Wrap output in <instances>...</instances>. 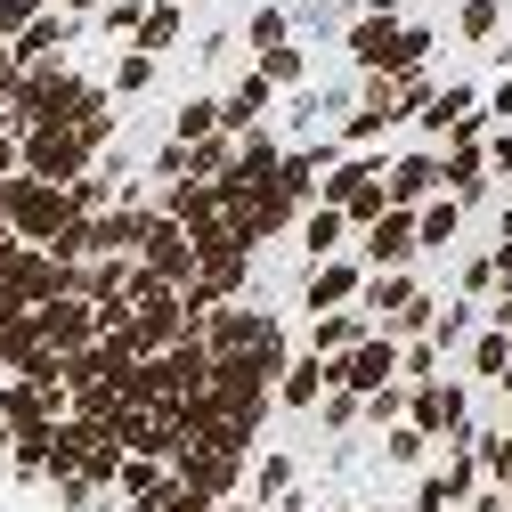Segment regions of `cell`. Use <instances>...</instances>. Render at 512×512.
I'll list each match as a JSON object with an SVG mask.
<instances>
[{"mask_svg":"<svg viewBox=\"0 0 512 512\" xmlns=\"http://www.w3.org/2000/svg\"><path fill=\"white\" fill-rule=\"evenodd\" d=\"M407 423L431 439H447V447H472V399H464V382H423V391L407 399Z\"/></svg>","mask_w":512,"mask_h":512,"instance_id":"obj_1","label":"cell"},{"mask_svg":"<svg viewBox=\"0 0 512 512\" xmlns=\"http://www.w3.org/2000/svg\"><path fill=\"white\" fill-rule=\"evenodd\" d=\"M317 204L342 212V220H358V228H374L382 212H391V196H382V171H374V163H342L326 187H317Z\"/></svg>","mask_w":512,"mask_h":512,"instance_id":"obj_2","label":"cell"},{"mask_svg":"<svg viewBox=\"0 0 512 512\" xmlns=\"http://www.w3.org/2000/svg\"><path fill=\"white\" fill-rule=\"evenodd\" d=\"M358 293H366V261H317L309 285H301V309H309V317H334V309H350Z\"/></svg>","mask_w":512,"mask_h":512,"instance_id":"obj_3","label":"cell"},{"mask_svg":"<svg viewBox=\"0 0 512 512\" xmlns=\"http://www.w3.org/2000/svg\"><path fill=\"white\" fill-rule=\"evenodd\" d=\"M431 187H447V171H439V155H399L391 171H382V196H391V212H423V196Z\"/></svg>","mask_w":512,"mask_h":512,"instance_id":"obj_4","label":"cell"},{"mask_svg":"<svg viewBox=\"0 0 512 512\" xmlns=\"http://www.w3.org/2000/svg\"><path fill=\"white\" fill-rule=\"evenodd\" d=\"M456 496H480V464H472V447H447V464L415 488V512H447Z\"/></svg>","mask_w":512,"mask_h":512,"instance_id":"obj_5","label":"cell"},{"mask_svg":"<svg viewBox=\"0 0 512 512\" xmlns=\"http://www.w3.org/2000/svg\"><path fill=\"white\" fill-rule=\"evenodd\" d=\"M358 301H366L358 317H382V326H391V317H407V309L423 301V285H415V269H374Z\"/></svg>","mask_w":512,"mask_h":512,"instance_id":"obj_6","label":"cell"},{"mask_svg":"<svg viewBox=\"0 0 512 512\" xmlns=\"http://www.w3.org/2000/svg\"><path fill=\"white\" fill-rule=\"evenodd\" d=\"M407 252H423L415 244V212H382L366 228V269H407Z\"/></svg>","mask_w":512,"mask_h":512,"instance_id":"obj_7","label":"cell"},{"mask_svg":"<svg viewBox=\"0 0 512 512\" xmlns=\"http://www.w3.org/2000/svg\"><path fill=\"white\" fill-rule=\"evenodd\" d=\"M9 220H17V228H57L66 204H57L49 179H17V187H9Z\"/></svg>","mask_w":512,"mask_h":512,"instance_id":"obj_8","label":"cell"},{"mask_svg":"<svg viewBox=\"0 0 512 512\" xmlns=\"http://www.w3.org/2000/svg\"><path fill=\"white\" fill-rule=\"evenodd\" d=\"M366 334H374V326H366L358 309H334V317H317V326H309V350H317V358H350Z\"/></svg>","mask_w":512,"mask_h":512,"instance_id":"obj_9","label":"cell"},{"mask_svg":"<svg viewBox=\"0 0 512 512\" xmlns=\"http://www.w3.org/2000/svg\"><path fill=\"white\" fill-rule=\"evenodd\" d=\"M277 399H285L293 415L326 407V358H293V366H285V382H277Z\"/></svg>","mask_w":512,"mask_h":512,"instance_id":"obj_10","label":"cell"},{"mask_svg":"<svg viewBox=\"0 0 512 512\" xmlns=\"http://www.w3.org/2000/svg\"><path fill=\"white\" fill-rule=\"evenodd\" d=\"M456 228H464V204H456V196L415 212V244H423V252H447V244H456Z\"/></svg>","mask_w":512,"mask_h":512,"instance_id":"obj_11","label":"cell"},{"mask_svg":"<svg viewBox=\"0 0 512 512\" xmlns=\"http://www.w3.org/2000/svg\"><path fill=\"white\" fill-rule=\"evenodd\" d=\"M342 228H350V220H342V212H326V204L301 212V244L317 252V261H342V252H334V244H342Z\"/></svg>","mask_w":512,"mask_h":512,"instance_id":"obj_12","label":"cell"},{"mask_svg":"<svg viewBox=\"0 0 512 512\" xmlns=\"http://www.w3.org/2000/svg\"><path fill=\"white\" fill-rule=\"evenodd\" d=\"M472 464L496 472V488H512V431H472Z\"/></svg>","mask_w":512,"mask_h":512,"instance_id":"obj_13","label":"cell"},{"mask_svg":"<svg viewBox=\"0 0 512 512\" xmlns=\"http://www.w3.org/2000/svg\"><path fill=\"white\" fill-rule=\"evenodd\" d=\"M407 399H415L407 382H382V391L366 399V423H382V431H391V423H407Z\"/></svg>","mask_w":512,"mask_h":512,"instance_id":"obj_14","label":"cell"},{"mask_svg":"<svg viewBox=\"0 0 512 512\" xmlns=\"http://www.w3.org/2000/svg\"><path fill=\"white\" fill-rule=\"evenodd\" d=\"M301 74H309V57H301V49H269V57H261V82H269V90H293Z\"/></svg>","mask_w":512,"mask_h":512,"instance_id":"obj_15","label":"cell"},{"mask_svg":"<svg viewBox=\"0 0 512 512\" xmlns=\"http://www.w3.org/2000/svg\"><path fill=\"white\" fill-rule=\"evenodd\" d=\"M358 415H366V399H358V391H326V407H317V423H326V431H350Z\"/></svg>","mask_w":512,"mask_h":512,"instance_id":"obj_16","label":"cell"},{"mask_svg":"<svg viewBox=\"0 0 512 512\" xmlns=\"http://www.w3.org/2000/svg\"><path fill=\"white\" fill-rule=\"evenodd\" d=\"M512 366V342L504 334H472V374H504Z\"/></svg>","mask_w":512,"mask_h":512,"instance_id":"obj_17","label":"cell"},{"mask_svg":"<svg viewBox=\"0 0 512 512\" xmlns=\"http://www.w3.org/2000/svg\"><path fill=\"white\" fill-rule=\"evenodd\" d=\"M423 447H431V439H423L415 423H391V439H382V456H391V464H423Z\"/></svg>","mask_w":512,"mask_h":512,"instance_id":"obj_18","label":"cell"},{"mask_svg":"<svg viewBox=\"0 0 512 512\" xmlns=\"http://www.w3.org/2000/svg\"><path fill=\"white\" fill-rule=\"evenodd\" d=\"M261 496H293V456H261Z\"/></svg>","mask_w":512,"mask_h":512,"instance_id":"obj_19","label":"cell"},{"mask_svg":"<svg viewBox=\"0 0 512 512\" xmlns=\"http://www.w3.org/2000/svg\"><path fill=\"white\" fill-rule=\"evenodd\" d=\"M252 41H261V49H285V9H252Z\"/></svg>","mask_w":512,"mask_h":512,"instance_id":"obj_20","label":"cell"},{"mask_svg":"<svg viewBox=\"0 0 512 512\" xmlns=\"http://www.w3.org/2000/svg\"><path fill=\"white\" fill-rule=\"evenodd\" d=\"M464 33H472V41L496 33V0H464Z\"/></svg>","mask_w":512,"mask_h":512,"instance_id":"obj_21","label":"cell"},{"mask_svg":"<svg viewBox=\"0 0 512 512\" xmlns=\"http://www.w3.org/2000/svg\"><path fill=\"white\" fill-rule=\"evenodd\" d=\"M464 293H496V261H488V252H472V261H464Z\"/></svg>","mask_w":512,"mask_h":512,"instance_id":"obj_22","label":"cell"},{"mask_svg":"<svg viewBox=\"0 0 512 512\" xmlns=\"http://www.w3.org/2000/svg\"><path fill=\"white\" fill-rule=\"evenodd\" d=\"M496 114H512V74H496V90H488V122Z\"/></svg>","mask_w":512,"mask_h":512,"instance_id":"obj_23","label":"cell"},{"mask_svg":"<svg viewBox=\"0 0 512 512\" xmlns=\"http://www.w3.org/2000/svg\"><path fill=\"white\" fill-rule=\"evenodd\" d=\"M399 9H407V0H366V17H391V25H399Z\"/></svg>","mask_w":512,"mask_h":512,"instance_id":"obj_24","label":"cell"},{"mask_svg":"<svg viewBox=\"0 0 512 512\" xmlns=\"http://www.w3.org/2000/svg\"><path fill=\"white\" fill-rule=\"evenodd\" d=\"M464 512H512V504H504V496H472Z\"/></svg>","mask_w":512,"mask_h":512,"instance_id":"obj_25","label":"cell"},{"mask_svg":"<svg viewBox=\"0 0 512 512\" xmlns=\"http://www.w3.org/2000/svg\"><path fill=\"white\" fill-rule=\"evenodd\" d=\"M504 399H512V366H504Z\"/></svg>","mask_w":512,"mask_h":512,"instance_id":"obj_26","label":"cell"},{"mask_svg":"<svg viewBox=\"0 0 512 512\" xmlns=\"http://www.w3.org/2000/svg\"><path fill=\"white\" fill-rule=\"evenodd\" d=\"M366 512H374V504H366Z\"/></svg>","mask_w":512,"mask_h":512,"instance_id":"obj_27","label":"cell"}]
</instances>
